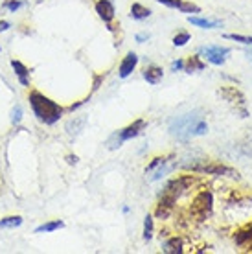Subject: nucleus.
Returning a JSON list of instances; mask_svg holds the SVG:
<instances>
[{
    "label": "nucleus",
    "instance_id": "f257e3e1",
    "mask_svg": "<svg viewBox=\"0 0 252 254\" xmlns=\"http://www.w3.org/2000/svg\"><path fill=\"white\" fill-rule=\"evenodd\" d=\"M170 133L179 140H189L193 136H202L208 133V124L201 116V113H186V115L179 116L170 124Z\"/></svg>",
    "mask_w": 252,
    "mask_h": 254
},
{
    "label": "nucleus",
    "instance_id": "f03ea898",
    "mask_svg": "<svg viewBox=\"0 0 252 254\" xmlns=\"http://www.w3.org/2000/svg\"><path fill=\"white\" fill-rule=\"evenodd\" d=\"M28 100H30L33 115L37 116L39 122H43L46 126H54V124L61 118V115H63V107H61L59 103H56L54 100H50V98H46V96L37 92V90L30 92V98H28Z\"/></svg>",
    "mask_w": 252,
    "mask_h": 254
},
{
    "label": "nucleus",
    "instance_id": "7ed1b4c3",
    "mask_svg": "<svg viewBox=\"0 0 252 254\" xmlns=\"http://www.w3.org/2000/svg\"><path fill=\"white\" fill-rule=\"evenodd\" d=\"M191 183H193V179L189 177V175H183V177H177V179H173V181H170V183L166 185L162 195H160V201L173 206L177 199L183 195L184 190H188V186L191 185Z\"/></svg>",
    "mask_w": 252,
    "mask_h": 254
},
{
    "label": "nucleus",
    "instance_id": "20e7f679",
    "mask_svg": "<svg viewBox=\"0 0 252 254\" xmlns=\"http://www.w3.org/2000/svg\"><path fill=\"white\" fill-rule=\"evenodd\" d=\"M145 127V122L140 118V120L132 122L131 126H127L126 129H122L120 133H114L113 136H111V140H109V147L111 149H116V147H120L126 140H131L134 138V136H138L140 131Z\"/></svg>",
    "mask_w": 252,
    "mask_h": 254
},
{
    "label": "nucleus",
    "instance_id": "39448f33",
    "mask_svg": "<svg viewBox=\"0 0 252 254\" xmlns=\"http://www.w3.org/2000/svg\"><path fill=\"white\" fill-rule=\"evenodd\" d=\"M188 170L197 173H210V175H238L230 168L223 164H217L214 160H201V164H189Z\"/></svg>",
    "mask_w": 252,
    "mask_h": 254
},
{
    "label": "nucleus",
    "instance_id": "423d86ee",
    "mask_svg": "<svg viewBox=\"0 0 252 254\" xmlns=\"http://www.w3.org/2000/svg\"><path fill=\"white\" fill-rule=\"evenodd\" d=\"M212 193L210 191H201L199 195L193 199V203H191V214L197 217V219H204V217L208 216L210 212H212Z\"/></svg>",
    "mask_w": 252,
    "mask_h": 254
},
{
    "label": "nucleus",
    "instance_id": "0eeeda50",
    "mask_svg": "<svg viewBox=\"0 0 252 254\" xmlns=\"http://www.w3.org/2000/svg\"><path fill=\"white\" fill-rule=\"evenodd\" d=\"M202 58L210 61L212 64H223L225 63V59L227 56L230 54V48L227 46H219V45H214V46H202L201 50H199Z\"/></svg>",
    "mask_w": 252,
    "mask_h": 254
},
{
    "label": "nucleus",
    "instance_id": "6e6552de",
    "mask_svg": "<svg viewBox=\"0 0 252 254\" xmlns=\"http://www.w3.org/2000/svg\"><path fill=\"white\" fill-rule=\"evenodd\" d=\"M158 4L168 7H173V9H181L184 13H201V7L193 4V2H186V0H157Z\"/></svg>",
    "mask_w": 252,
    "mask_h": 254
},
{
    "label": "nucleus",
    "instance_id": "1a4fd4ad",
    "mask_svg": "<svg viewBox=\"0 0 252 254\" xmlns=\"http://www.w3.org/2000/svg\"><path fill=\"white\" fill-rule=\"evenodd\" d=\"M96 13H98V17H100L103 22L111 24V20L114 19L116 9H114V4L111 0H98V2H96Z\"/></svg>",
    "mask_w": 252,
    "mask_h": 254
},
{
    "label": "nucleus",
    "instance_id": "9d476101",
    "mask_svg": "<svg viewBox=\"0 0 252 254\" xmlns=\"http://www.w3.org/2000/svg\"><path fill=\"white\" fill-rule=\"evenodd\" d=\"M136 63H138V56L134 52H129L126 58L122 59L120 68H118V74L120 77H129L132 74V70L136 68Z\"/></svg>",
    "mask_w": 252,
    "mask_h": 254
},
{
    "label": "nucleus",
    "instance_id": "9b49d317",
    "mask_svg": "<svg viewBox=\"0 0 252 254\" xmlns=\"http://www.w3.org/2000/svg\"><path fill=\"white\" fill-rule=\"evenodd\" d=\"M11 66H13V70H15L17 77H19L20 85L28 87V85H30V70L26 68V66L22 63H20V61H15V59L11 61Z\"/></svg>",
    "mask_w": 252,
    "mask_h": 254
},
{
    "label": "nucleus",
    "instance_id": "f8f14e48",
    "mask_svg": "<svg viewBox=\"0 0 252 254\" xmlns=\"http://www.w3.org/2000/svg\"><path fill=\"white\" fill-rule=\"evenodd\" d=\"M162 76H164V72H162L160 66H147L144 70V79L147 83H151V85H157L162 79Z\"/></svg>",
    "mask_w": 252,
    "mask_h": 254
},
{
    "label": "nucleus",
    "instance_id": "ddd939ff",
    "mask_svg": "<svg viewBox=\"0 0 252 254\" xmlns=\"http://www.w3.org/2000/svg\"><path fill=\"white\" fill-rule=\"evenodd\" d=\"M189 24L199 26L202 30H214V28H219L223 22L221 20H210V19H199V17H189Z\"/></svg>",
    "mask_w": 252,
    "mask_h": 254
},
{
    "label": "nucleus",
    "instance_id": "4468645a",
    "mask_svg": "<svg viewBox=\"0 0 252 254\" xmlns=\"http://www.w3.org/2000/svg\"><path fill=\"white\" fill-rule=\"evenodd\" d=\"M162 251L168 253V254H181L183 253V242H181V240H177V238H171V240L164 242Z\"/></svg>",
    "mask_w": 252,
    "mask_h": 254
},
{
    "label": "nucleus",
    "instance_id": "2eb2a0df",
    "mask_svg": "<svg viewBox=\"0 0 252 254\" xmlns=\"http://www.w3.org/2000/svg\"><path fill=\"white\" fill-rule=\"evenodd\" d=\"M149 15H151V11H149V9H147L145 6L138 4V2H136V4H132V6H131V17H132L134 20H144V19H147Z\"/></svg>",
    "mask_w": 252,
    "mask_h": 254
},
{
    "label": "nucleus",
    "instance_id": "dca6fc26",
    "mask_svg": "<svg viewBox=\"0 0 252 254\" xmlns=\"http://www.w3.org/2000/svg\"><path fill=\"white\" fill-rule=\"evenodd\" d=\"M85 124H87V118L83 116V118H74V120H70L68 124H66V131H68V134H79V131H83V127H85Z\"/></svg>",
    "mask_w": 252,
    "mask_h": 254
},
{
    "label": "nucleus",
    "instance_id": "f3484780",
    "mask_svg": "<svg viewBox=\"0 0 252 254\" xmlns=\"http://www.w3.org/2000/svg\"><path fill=\"white\" fill-rule=\"evenodd\" d=\"M64 223L61 221V219H54V221H48V223H43V225H39L37 229H35V232H54V230L57 229H63Z\"/></svg>",
    "mask_w": 252,
    "mask_h": 254
},
{
    "label": "nucleus",
    "instance_id": "a211bd4d",
    "mask_svg": "<svg viewBox=\"0 0 252 254\" xmlns=\"http://www.w3.org/2000/svg\"><path fill=\"white\" fill-rule=\"evenodd\" d=\"M20 225H22V217L20 216H7L4 219H0L2 229H15V227H20Z\"/></svg>",
    "mask_w": 252,
    "mask_h": 254
},
{
    "label": "nucleus",
    "instance_id": "6ab92c4d",
    "mask_svg": "<svg viewBox=\"0 0 252 254\" xmlns=\"http://www.w3.org/2000/svg\"><path fill=\"white\" fill-rule=\"evenodd\" d=\"M204 68V63L201 61V58H189V61H188V64H184V70L188 72V74H191L193 70H202Z\"/></svg>",
    "mask_w": 252,
    "mask_h": 254
},
{
    "label": "nucleus",
    "instance_id": "aec40b11",
    "mask_svg": "<svg viewBox=\"0 0 252 254\" xmlns=\"http://www.w3.org/2000/svg\"><path fill=\"white\" fill-rule=\"evenodd\" d=\"M153 238V217L151 216H145V221H144V240L145 242H149Z\"/></svg>",
    "mask_w": 252,
    "mask_h": 254
},
{
    "label": "nucleus",
    "instance_id": "412c9836",
    "mask_svg": "<svg viewBox=\"0 0 252 254\" xmlns=\"http://www.w3.org/2000/svg\"><path fill=\"white\" fill-rule=\"evenodd\" d=\"M247 240H252V225H249L245 230H241L240 234H236V242L245 243Z\"/></svg>",
    "mask_w": 252,
    "mask_h": 254
},
{
    "label": "nucleus",
    "instance_id": "4be33fe9",
    "mask_svg": "<svg viewBox=\"0 0 252 254\" xmlns=\"http://www.w3.org/2000/svg\"><path fill=\"white\" fill-rule=\"evenodd\" d=\"M168 172H171V166H168V160H166L164 164H160V168L155 172V175L151 177V181H158V179H162Z\"/></svg>",
    "mask_w": 252,
    "mask_h": 254
},
{
    "label": "nucleus",
    "instance_id": "5701e85b",
    "mask_svg": "<svg viewBox=\"0 0 252 254\" xmlns=\"http://www.w3.org/2000/svg\"><path fill=\"white\" fill-rule=\"evenodd\" d=\"M227 39H232V41H238V43H243V45H251L252 46V37H245V35H236V33H228L225 35Z\"/></svg>",
    "mask_w": 252,
    "mask_h": 254
},
{
    "label": "nucleus",
    "instance_id": "b1692460",
    "mask_svg": "<svg viewBox=\"0 0 252 254\" xmlns=\"http://www.w3.org/2000/svg\"><path fill=\"white\" fill-rule=\"evenodd\" d=\"M188 41H189V33L184 32V33H179V35H175V37H173V45H175V46H184Z\"/></svg>",
    "mask_w": 252,
    "mask_h": 254
},
{
    "label": "nucleus",
    "instance_id": "393cba45",
    "mask_svg": "<svg viewBox=\"0 0 252 254\" xmlns=\"http://www.w3.org/2000/svg\"><path fill=\"white\" fill-rule=\"evenodd\" d=\"M166 160H168V157H157V159H153L151 164H149L147 168H145V173H147V172H153L155 168H158L160 164H164Z\"/></svg>",
    "mask_w": 252,
    "mask_h": 254
},
{
    "label": "nucleus",
    "instance_id": "a878e982",
    "mask_svg": "<svg viewBox=\"0 0 252 254\" xmlns=\"http://www.w3.org/2000/svg\"><path fill=\"white\" fill-rule=\"evenodd\" d=\"M4 7L15 13L17 9H20V7H22V2H19V0H7V2H4Z\"/></svg>",
    "mask_w": 252,
    "mask_h": 254
},
{
    "label": "nucleus",
    "instance_id": "bb28decb",
    "mask_svg": "<svg viewBox=\"0 0 252 254\" xmlns=\"http://www.w3.org/2000/svg\"><path fill=\"white\" fill-rule=\"evenodd\" d=\"M20 118H22V107H20V105H17V107L11 111V122H13V124H19Z\"/></svg>",
    "mask_w": 252,
    "mask_h": 254
},
{
    "label": "nucleus",
    "instance_id": "cd10ccee",
    "mask_svg": "<svg viewBox=\"0 0 252 254\" xmlns=\"http://www.w3.org/2000/svg\"><path fill=\"white\" fill-rule=\"evenodd\" d=\"M184 68V61H175V63H171V70H183Z\"/></svg>",
    "mask_w": 252,
    "mask_h": 254
},
{
    "label": "nucleus",
    "instance_id": "c85d7f7f",
    "mask_svg": "<svg viewBox=\"0 0 252 254\" xmlns=\"http://www.w3.org/2000/svg\"><path fill=\"white\" fill-rule=\"evenodd\" d=\"M9 28H11V24H9L7 20H0V33L6 32V30H9Z\"/></svg>",
    "mask_w": 252,
    "mask_h": 254
},
{
    "label": "nucleus",
    "instance_id": "c756f323",
    "mask_svg": "<svg viewBox=\"0 0 252 254\" xmlns=\"http://www.w3.org/2000/svg\"><path fill=\"white\" fill-rule=\"evenodd\" d=\"M147 37H149V35H145V33H140V35H136V41H140V43H142V41H145Z\"/></svg>",
    "mask_w": 252,
    "mask_h": 254
},
{
    "label": "nucleus",
    "instance_id": "7c9ffc66",
    "mask_svg": "<svg viewBox=\"0 0 252 254\" xmlns=\"http://www.w3.org/2000/svg\"><path fill=\"white\" fill-rule=\"evenodd\" d=\"M68 162H70V164H76V162H77V157H68Z\"/></svg>",
    "mask_w": 252,
    "mask_h": 254
},
{
    "label": "nucleus",
    "instance_id": "2f4dec72",
    "mask_svg": "<svg viewBox=\"0 0 252 254\" xmlns=\"http://www.w3.org/2000/svg\"><path fill=\"white\" fill-rule=\"evenodd\" d=\"M247 56H249V59H251V61H252V52H249V54H247Z\"/></svg>",
    "mask_w": 252,
    "mask_h": 254
}]
</instances>
